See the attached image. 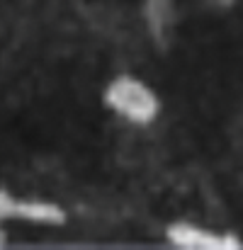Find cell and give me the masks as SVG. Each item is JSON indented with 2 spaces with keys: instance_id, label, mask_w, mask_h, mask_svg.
I'll use <instances>...</instances> for the list:
<instances>
[{
  "instance_id": "obj_1",
  "label": "cell",
  "mask_w": 243,
  "mask_h": 250,
  "mask_svg": "<svg viewBox=\"0 0 243 250\" xmlns=\"http://www.w3.org/2000/svg\"><path fill=\"white\" fill-rule=\"evenodd\" d=\"M105 102L114 112H119L122 117H127L136 124H149L158 114L156 95L144 83H139L136 78H129V76L112 81V85L105 92Z\"/></svg>"
},
{
  "instance_id": "obj_2",
  "label": "cell",
  "mask_w": 243,
  "mask_h": 250,
  "mask_svg": "<svg viewBox=\"0 0 243 250\" xmlns=\"http://www.w3.org/2000/svg\"><path fill=\"white\" fill-rule=\"evenodd\" d=\"M168 238L173 246L185 250H239L241 241L234 236H219L212 231H202L190 224H173L168 229Z\"/></svg>"
},
{
  "instance_id": "obj_3",
  "label": "cell",
  "mask_w": 243,
  "mask_h": 250,
  "mask_svg": "<svg viewBox=\"0 0 243 250\" xmlns=\"http://www.w3.org/2000/svg\"><path fill=\"white\" fill-rule=\"evenodd\" d=\"M27 219V221H39V224H64L66 216L56 204L46 202H17L7 192L0 189V219Z\"/></svg>"
},
{
  "instance_id": "obj_4",
  "label": "cell",
  "mask_w": 243,
  "mask_h": 250,
  "mask_svg": "<svg viewBox=\"0 0 243 250\" xmlns=\"http://www.w3.org/2000/svg\"><path fill=\"white\" fill-rule=\"evenodd\" d=\"M146 17L156 39H163L170 22V0H146Z\"/></svg>"
},
{
  "instance_id": "obj_5",
  "label": "cell",
  "mask_w": 243,
  "mask_h": 250,
  "mask_svg": "<svg viewBox=\"0 0 243 250\" xmlns=\"http://www.w3.org/2000/svg\"><path fill=\"white\" fill-rule=\"evenodd\" d=\"M5 246V233H2V229H0V248Z\"/></svg>"
}]
</instances>
